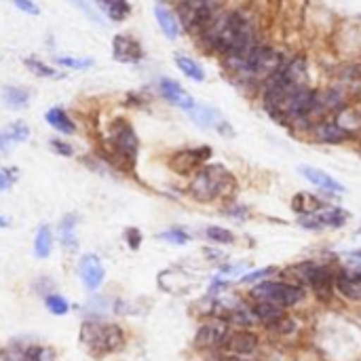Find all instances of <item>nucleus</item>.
Returning <instances> with one entry per match:
<instances>
[{"label":"nucleus","mask_w":361,"mask_h":361,"mask_svg":"<svg viewBox=\"0 0 361 361\" xmlns=\"http://www.w3.org/2000/svg\"><path fill=\"white\" fill-rule=\"evenodd\" d=\"M264 112L292 133H307L315 123L317 89L309 82V66L302 55L292 57L262 87Z\"/></svg>","instance_id":"nucleus-1"},{"label":"nucleus","mask_w":361,"mask_h":361,"mask_svg":"<svg viewBox=\"0 0 361 361\" xmlns=\"http://www.w3.org/2000/svg\"><path fill=\"white\" fill-rule=\"evenodd\" d=\"M197 38L203 51L216 53L222 59L241 57L258 44L254 23L243 11H220Z\"/></svg>","instance_id":"nucleus-2"},{"label":"nucleus","mask_w":361,"mask_h":361,"mask_svg":"<svg viewBox=\"0 0 361 361\" xmlns=\"http://www.w3.org/2000/svg\"><path fill=\"white\" fill-rule=\"evenodd\" d=\"M279 277L307 288L309 296L324 307H330L338 298V294H336V277H338L336 258L302 260V262H296V264L279 271Z\"/></svg>","instance_id":"nucleus-3"},{"label":"nucleus","mask_w":361,"mask_h":361,"mask_svg":"<svg viewBox=\"0 0 361 361\" xmlns=\"http://www.w3.org/2000/svg\"><path fill=\"white\" fill-rule=\"evenodd\" d=\"M286 59L283 55L269 47V44H256L252 51H247L241 57L222 59L224 70L231 74V78L245 87H264L281 68Z\"/></svg>","instance_id":"nucleus-4"},{"label":"nucleus","mask_w":361,"mask_h":361,"mask_svg":"<svg viewBox=\"0 0 361 361\" xmlns=\"http://www.w3.org/2000/svg\"><path fill=\"white\" fill-rule=\"evenodd\" d=\"M188 197L195 203L212 205V203H233L239 195L237 176L222 163H207L195 176H190L186 186Z\"/></svg>","instance_id":"nucleus-5"},{"label":"nucleus","mask_w":361,"mask_h":361,"mask_svg":"<svg viewBox=\"0 0 361 361\" xmlns=\"http://www.w3.org/2000/svg\"><path fill=\"white\" fill-rule=\"evenodd\" d=\"M137 150H140V140L133 125L123 116L114 118L110 123L108 140L104 144V159L114 167H118L121 171H131L135 167Z\"/></svg>","instance_id":"nucleus-6"},{"label":"nucleus","mask_w":361,"mask_h":361,"mask_svg":"<svg viewBox=\"0 0 361 361\" xmlns=\"http://www.w3.org/2000/svg\"><path fill=\"white\" fill-rule=\"evenodd\" d=\"M245 298L254 300V302H269V305L286 309V311H296L309 300V292H307V288H302L298 283L277 277V279H264V281L252 286Z\"/></svg>","instance_id":"nucleus-7"},{"label":"nucleus","mask_w":361,"mask_h":361,"mask_svg":"<svg viewBox=\"0 0 361 361\" xmlns=\"http://www.w3.org/2000/svg\"><path fill=\"white\" fill-rule=\"evenodd\" d=\"M80 343L93 357H104L121 351L127 345V334L116 324L85 322L80 328Z\"/></svg>","instance_id":"nucleus-8"},{"label":"nucleus","mask_w":361,"mask_h":361,"mask_svg":"<svg viewBox=\"0 0 361 361\" xmlns=\"http://www.w3.org/2000/svg\"><path fill=\"white\" fill-rule=\"evenodd\" d=\"M224 0H176V13L188 34L199 36L222 11Z\"/></svg>","instance_id":"nucleus-9"},{"label":"nucleus","mask_w":361,"mask_h":361,"mask_svg":"<svg viewBox=\"0 0 361 361\" xmlns=\"http://www.w3.org/2000/svg\"><path fill=\"white\" fill-rule=\"evenodd\" d=\"M233 330V326L222 319V317H205L201 319L195 338H192V349L201 355H218L224 349L226 336Z\"/></svg>","instance_id":"nucleus-10"},{"label":"nucleus","mask_w":361,"mask_h":361,"mask_svg":"<svg viewBox=\"0 0 361 361\" xmlns=\"http://www.w3.org/2000/svg\"><path fill=\"white\" fill-rule=\"evenodd\" d=\"M212 157H214V148L207 146V144L205 146H195V148H182V150H176L167 159V165H169V169L173 173L184 176V178H190L203 165H207Z\"/></svg>","instance_id":"nucleus-11"},{"label":"nucleus","mask_w":361,"mask_h":361,"mask_svg":"<svg viewBox=\"0 0 361 361\" xmlns=\"http://www.w3.org/2000/svg\"><path fill=\"white\" fill-rule=\"evenodd\" d=\"M349 220H351V214L345 207L328 203L317 214L298 218V226L305 228V231L322 233V231H338V228H345L349 224Z\"/></svg>","instance_id":"nucleus-12"},{"label":"nucleus","mask_w":361,"mask_h":361,"mask_svg":"<svg viewBox=\"0 0 361 361\" xmlns=\"http://www.w3.org/2000/svg\"><path fill=\"white\" fill-rule=\"evenodd\" d=\"M307 137L313 144H322V146H341V144H349V142L357 140L353 133H349L345 127H341L334 116H326V118H319L317 123H313L311 129L307 131Z\"/></svg>","instance_id":"nucleus-13"},{"label":"nucleus","mask_w":361,"mask_h":361,"mask_svg":"<svg viewBox=\"0 0 361 361\" xmlns=\"http://www.w3.org/2000/svg\"><path fill=\"white\" fill-rule=\"evenodd\" d=\"M262 349V336L250 328H233L226 336L222 353L235 357H254Z\"/></svg>","instance_id":"nucleus-14"},{"label":"nucleus","mask_w":361,"mask_h":361,"mask_svg":"<svg viewBox=\"0 0 361 361\" xmlns=\"http://www.w3.org/2000/svg\"><path fill=\"white\" fill-rule=\"evenodd\" d=\"M112 57L121 63H137L144 57V47L131 34H116L112 38Z\"/></svg>","instance_id":"nucleus-15"},{"label":"nucleus","mask_w":361,"mask_h":361,"mask_svg":"<svg viewBox=\"0 0 361 361\" xmlns=\"http://www.w3.org/2000/svg\"><path fill=\"white\" fill-rule=\"evenodd\" d=\"M159 286L173 296H182L197 288V279L182 269H167L159 275Z\"/></svg>","instance_id":"nucleus-16"},{"label":"nucleus","mask_w":361,"mask_h":361,"mask_svg":"<svg viewBox=\"0 0 361 361\" xmlns=\"http://www.w3.org/2000/svg\"><path fill=\"white\" fill-rule=\"evenodd\" d=\"M159 93H161L163 99H167L171 106H178V108H182V110H186V112H190V110L197 106L195 97H192L178 80H173V78H167V76L159 78Z\"/></svg>","instance_id":"nucleus-17"},{"label":"nucleus","mask_w":361,"mask_h":361,"mask_svg":"<svg viewBox=\"0 0 361 361\" xmlns=\"http://www.w3.org/2000/svg\"><path fill=\"white\" fill-rule=\"evenodd\" d=\"M298 173H300L307 182H311L315 188H319V190H324V192H332V195H345V192H347V188H345L334 176H330L328 171H324V169H319V167L300 165V167H298Z\"/></svg>","instance_id":"nucleus-18"},{"label":"nucleus","mask_w":361,"mask_h":361,"mask_svg":"<svg viewBox=\"0 0 361 361\" xmlns=\"http://www.w3.org/2000/svg\"><path fill=\"white\" fill-rule=\"evenodd\" d=\"M104 277H106V271H104L102 260L95 254H85L80 258V279H82L85 288L89 292L99 290V286L104 283Z\"/></svg>","instance_id":"nucleus-19"},{"label":"nucleus","mask_w":361,"mask_h":361,"mask_svg":"<svg viewBox=\"0 0 361 361\" xmlns=\"http://www.w3.org/2000/svg\"><path fill=\"white\" fill-rule=\"evenodd\" d=\"M302 328L305 326H302L300 315L294 313V311H288L273 328L267 330V334L271 338H275V341H294V338H298V334L302 332Z\"/></svg>","instance_id":"nucleus-20"},{"label":"nucleus","mask_w":361,"mask_h":361,"mask_svg":"<svg viewBox=\"0 0 361 361\" xmlns=\"http://www.w3.org/2000/svg\"><path fill=\"white\" fill-rule=\"evenodd\" d=\"M330 201H326L324 197L315 195V192H307V190H300L292 197L290 201V207L292 212L298 216V218H305V216H313L317 214L319 209H324Z\"/></svg>","instance_id":"nucleus-21"},{"label":"nucleus","mask_w":361,"mask_h":361,"mask_svg":"<svg viewBox=\"0 0 361 361\" xmlns=\"http://www.w3.org/2000/svg\"><path fill=\"white\" fill-rule=\"evenodd\" d=\"M336 294L345 302L361 305V273H341L338 271Z\"/></svg>","instance_id":"nucleus-22"},{"label":"nucleus","mask_w":361,"mask_h":361,"mask_svg":"<svg viewBox=\"0 0 361 361\" xmlns=\"http://www.w3.org/2000/svg\"><path fill=\"white\" fill-rule=\"evenodd\" d=\"M154 19L161 27V32L169 38V40H178L184 32L182 23H180V17L176 11H171L169 6L165 4H154Z\"/></svg>","instance_id":"nucleus-23"},{"label":"nucleus","mask_w":361,"mask_h":361,"mask_svg":"<svg viewBox=\"0 0 361 361\" xmlns=\"http://www.w3.org/2000/svg\"><path fill=\"white\" fill-rule=\"evenodd\" d=\"M173 61H176L178 70H180L186 78H190L192 82H205L207 72H205V68H203L197 59H192V57H188V55H184V53H176V55H173Z\"/></svg>","instance_id":"nucleus-24"},{"label":"nucleus","mask_w":361,"mask_h":361,"mask_svg":"<svg viewBox=\"0 0 361 361\" xmlns=\"http://www.w3.org/2000/svg\"><path fill=\"white\" fill-rule=\"evenodd\" d=\"M190 118L199 125V127H203V129H218V125L224 121V116H222V112L218 110V108H212V106H195L190 112Z\"/></svg>","instance_id":"nucleus-25"},{"label":"nucleus","mask_w":361,"mask_h":361,"mask_svg":"<svg viewBox=\"0 0 361 361\" xmlns=\"http://www.w3.org/2000/svg\"><path fill=\"white\" fill-rule=\"evenodd\" d=\"M95 4L110 21H125L131 15L129 0H95Z\"/></svg>","instance_id":"nucleus-26"},{"label":"nucleus","mask_w":361,"mask_h":361,"mask_svg":"<svg viewBox=\"0 0 361 361\" xmlns=\"http://www.w3.org/2000/svg\"><path fill=\"white\" fill-rule=\"evenodd\" d=\"M44 121H47L55 131H59V133H66V135L76 133V125H74V121L66 114L63 108H51V110L44 114Z\"/></svg>","instance_id":"nucleus-27"},{"label":"nucleus","mask_w":361,"mask_h":361,"mask_svg":"<svg viewBox=\"0 0 361 361\" xmlns=\"http://www.w3.org/2000/svg\"><path fill=\"white\" fill-rule=\"evenodd\" d=\"M76 222H78V216H76V214H68V216L61 220V226H59V239H61L63 250H68V252H74V250L78 247Z\"/></svg>","instance_id":"nucleus-28"},{"label":"nucleus","mask_w":361,"mask_h":361,"mask_svg":"<svg viewBox=\"0 0 361 361\" xmlns=\"http://www.w3.org/2000/svg\"><path fill=\"white\" fill-rule=\"evenodd\" d=\"M2 99H4V104H6L8 108L21 110V108H25L27 102H30V89L19 87V85H8V87H4V91H2Z\"/></svg>","instance_id":"nucleus-29"},{"label":"nucleus","mask_w":361,"mask_h":361,"mask_svg":"<svg viewBox=\"0 0 361 361\" xmlns=\"http://www.w3.org/2000/svg\"><path fill=\"white\" fill-rule=\"evenodd\" d=\"M203 235L209 243H216V245H235L237 243V235L226 226L209 224V226H205Z\"/></svg>","instance_id":"nucleus-30"},{"label":"nucleus","mask_w":361,"mask_h":361,"mask_svg":"<svg viewBox=\"0 0 361 361\" xmlns=\"http://www.w3.org/2000/svg\"><path fill=\"white\" fill-rule=\"evenodd\" d=\"M53 252V233L47 224H40L38 233H36V241H34V254L36 258H49Z\"/></svg>","instance_id":"nucleus-31"},{"label":"nucleus","mask_w":361,"mask_h":361,"mask_svg":"<svg viewBox=\"0 0 361 361\" xmlns=\"http://www.w3.org/2000/svg\"><path fill=\"white\" fill-rule=\"evenodd\" d=\"M25 68H27L32 74H36L38 78H61V74H59L53 66L40 61L38 57H25Z\"/></svg>","instance_id":"nucleus-32"},{"label":"nucleus","mask_w":361,"mask_h":361,"mask_svg":"<svg viewBox=\"0 0 361 361\" xmlns=\"http://www.w3.org/2000/svg\"><path fill=\"white\" fill-rule=\"evenodd\" d=\"M277 277L279 275V269L277 267H264V269H260V271H252V273H247V275H243L241 279H239V283L241 286H256V283H260V281H264V279H269V277Z\"/></svg>","instance_id":"nucleus-33"},{"label":"nucleus","mask_w":361,"mask_h":361,"mask_svg":"<svg viewBox=\"0 0 361 361\" xmlns=\"http://www.w3.org/2000/svg\"><path fill=\"white\" fill-rule=\"evenodd\" d=\"M159 239H163L171 245H186V243H190V233L184 231L182 226H171L169 231L161 233Z\"/></svg>","instance_id":"nucleus-34"},{"label":"nucleus","mask_w":361,"mask_h":361,"mask_svg":"<svg viewBox=\"0 0 361 361\" xmlns=\"http://www.w3.org/2000/svg\"><path fill=\"white\" fill-rule=\"evenodd\" d=\"M55 63L57 66H63V68H70V70H87L93 66V59L91 57H70V55H57L55 57Z\"/></svg>","instance_id":"nucleus-35"},{"label":"nucleus","mask_w":361,"mask_h":361,"mask_svg":"<svg viewBox=\"0 0 361 361\" xmlns=\"http://www.w3.org/2000/svg\"><path fill=\"white\" fill-rule=\"evenodd\" d=\"M4 133H6V137L13 142V144H19V142H25L27 137H30V129H27V125L23 123V121H15V123H11L6 129H2Z\"/></svg>","instance_id":"nucleus-36"},{"label":"nucleus","mask_w":361,"mask_h":361,"mask_svg":"<svg viewBox=\"0 0 361 361\" xmlns=\"http://www.w3.org/2000/svg\"><path fill=\"white\" fill-rule=\"evenodd\" d=\"M44 305H47V309H49L53 315H66V313L70 311L68 300H66L63 296H59V294H49V296H44Z\"/></svg>","instance_id":"nucleus-37"},{"label":"nucleus","mask_w":361,"mask_h":361,"mask_svg":"<svg viewBox=\"0 0 361 361\" xmlns=\"http://www.w3.org/2000/svg\"><path fill=\"white\" fill-rule=\"evenodd\" d=\"M55 360V353L51 349H44V347H27L25 349V355H23V361H53Z\"/></svg>","instance_id":"nucleus-38"},{"label":"nucleus","mask_w":361,"mask_h":361,"mask_svg":"<svg viewBox=\"0 0 361 361\" xmlns=\"http://www.w3.org/2000/svg\"><path fill=\"white\" fill-rule=\"evenodd\" d=\"M222 214L228 216V218H235V220H247L250 218V209L245 205H237L235 201L222 205Z\"/></svg>","instance_id":"nucleus-39"},{"label":"nucleus","mask_w":361,"mask_h":361,"mask_svg":"<svg viewBox=\"0 0 361 361\" xmlns=\"http://www.w3.org/2000/svg\"><path fill=\"white\" fill-rule=\"evenodd\" d=\"M17 169L15 167H2L0 169V190H8L13 184H15V180H17Z\"/></svg>","instance_id":"nucleus-40"},{"label":"nucleus","mask_w":361,"mask_h":361,"mask_svg":"<svg viewBox=\"0 0 361 361\" xmlns=\"http://www.w3.org/2000/svg\"><path fill=\"white\" fill-rule=\"evenodd\" d=\"M49 146L53 148V152H57V154H61V157H72V154H74V148H72L68 142H63V140L53 137V140L49 142Z\"/></svg>","instance_id":"nucleus-41"},{"label":"nucleus","mask_w":361,"mask_h":361,"mask_svg":"<svg viewBox=\"0 0 361 361\" xmlns=\"http://www.w3.org/2000/svg\"><path fill=\"white\" fill-rule=\"evenodd\" d=\"M142 233L137 231V228H127L125 231V241H127V245L131 247V250H137L140 245H142Z\"/></svg>","instance_id":"nucleus-42"},{"label":"nucleus","mask_w":361,"mask_h":361,"mask_svg":"<svg viewBox=\"0 0 361 361\" xmlns=\"http://www.w3.org/2000/svg\"><path fill=\"white\" fill-rule=\"evenodd\" d=\"M13 4H15L19 11L27 13V15H40V6H38L36 2H32V0H13Z\"/></svg>","instance_id":"nucleus-43"},{"label":"nucleus","mask_w":361,"mask_h":361,"mask_svg":"<svg viewBox=\"0 0 361 361\" xmlns=\"http://www.w3.org/2000/svg\"><path fill=\"white\" fill-rule=\"evenodd\" d=\"M70 2H72V4H76V6H78V8H80L89 19H91V21H102V17L95 13V8H93L87 0H70Z\"/></svg>","instance_id":"nucleus-44"},{"label":"nucleus","mask_w":361,"mask_h":361,"mask_svg":"<svg viewBox=\"0 0 361 361\" xmlns=\"http://www.w3.org/2000/svg\"><path fill=\"white\" fill-rule=\"evenodd\" d=\"M11 146H13V142L6 137V133H4V131H0V154H8Z\"/></svg>","instance_id":"nucleus-45"},{"label":"nucleus","mask_w":361,"mask_h":361,"mask_svg":"<svg viewBox=\"0 0 361 361\" xmlns=\"http://www.w3.org/2000/svg\"><path fill=\"white\" fill-rule=\"evenodd\" d=\"M8 226H11V220L4 218V216H0V228H8Z\"/></svg>","instance_id":"nucleus-46"},{"label":"nucleus","mask_w":361,"mask_h":361,"mask_svg":"<svg viewBox=\"0 0 361 361\" xmlns=\"http://www.w3.org/2000/svg\"><path fill=\"white\" fill-rule=\"evenodd\" d=\"M360 152H361V137H360Z\"/></svg>","instance_id":"nucleus-47"},{"label":"nucleus","mask_w":361,"mask_h":361,"mask_svg":"<svg viewBox=\"0 0 361 361\" xmlns=\"http://www.w3.org/2000/svg\"><path fill=\"white\" fill-rule=\"evenodd\" d=\"M360 233H361V228H360Z\"/></svg>","instance_id":"nucleus-48"}]
</instances>
